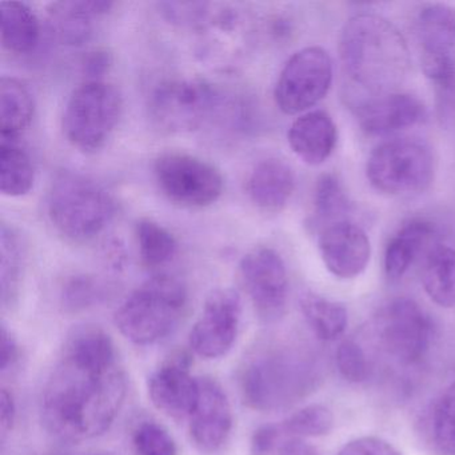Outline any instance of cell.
<instances>
[{"instance_id": "e575fe53", "label": "cell", "mask_w": 455, "mask_h": 455, "mask_svg": "<svg viewBox=\"0 0 455 455\" xmlns=\"http://www.w3.org/2000/svg\"><path fill=\"white\" fill-rule=\"evenodd\" d=\"M337 367L340 375L351 383H362L370 375V362L363 348L355 340L340 343L337 350Z\"/></svg>"}, {"instance_id": "8fae6325", "label": "cell", "mask_w": 455, "mask_h": 455, "mask_svg": "<svg viewBox=\"0 0 455 455\" xmlns=\"http://www.w3.org/2000/svg\"><path fill=\"white\" fill-rule=\"evenodd\" d=\"M332 84V60L322 47L295 52L279 74L274 98L282 113L297 116L321 102Z\"/></svg>"}, {"instance_id": "f35d334b", "label": "cell", "mask_w": 455, "mask_h": 455, "mask_svg": "<svg viewBox=\"0 0 455 455\" xmlns=\"http://www.w3.org/2000/svg\"><path fill=\"white\" fill-rule=\"evenodd\" d=\"M282 436L279 425H263L255 430L251 439L252 455H267Z\"/></svg>"}, {"instance_id": "d6986e66", "label": "cell", "mask_w": 455, "mask_h": 455, "mask_svg": "<svg viewBox=\"0 0 455 455\" xmlns=\"http://www.w3.org/2000/svg\"><path fill=\"white\" fill-rule=\"evenodd\" d=\"M106 0H65L49 6V23L58 42L81 47L94 36L95 23L113 10Z\"/></svg>"}, {"instance_id": "5bb4252c", "label": "cell", "mask_w": 455, "mask_h": 455, "mask_svg": "<svg viewBox=\"0 0 455 455\" xmlns=\"http://www.w3.org/2000/svg\"><path fill=\"white\" fill-rule=\"evenodd\" d=\"M241 318V295L233 289L215 290L188 335L191 350L201 358H222L235 343Z\"/></svg>"}, {"instance_id": "4316f807", "label": "cell", "mask_w": 455, "mask_h": 455, "mask_svg": "<svg viewBox=\"0 0 455 455\" xmlns=\"http://www.w3.org/2000/svg\"><path fill=\"white\" fill-rule=\"evenodd\" d=\"M422 283L426 294L441 307H455V250L436 247L423 266Z\"/></svg>"}, {"instance_id": "7402d4cb", "label": "cell", "mask_w": 455, "mask_h": 455, "mask_svg": "<svg viewBox=\"0 0 455 455\" xmlns=\"http://www.w3.org/2000/svg\"><path fill=\"white\" fill-rule=\"evenodd\" d=\"M434 228L425 220H411L399 228L385 250V273L398 281L411 267L426 244L433 239Z\"/></svg>"}, {"instance_id": "484cf974", "label": "cell", "mask_w": 455, "mask_h": 455, "mask_svg": "<svg viewBox=\"0 0 455 455\" xmlns=\"http://www.w3.org/2000/svg\"><path fill=\"white\" fill-rule=\"evenodd\" d=\"M36 170L28 151L17 140H0V191L10 198L28 196L34 188Z\"/></svg>"}, {"instance_id": "44dd1931", "label": "cell", "mask_w": 455, "mask_h": 455, "mask_svg": "<svg viewBox=\"0 0 455 455\" xmlns=\"http://www.w3.org/2000/svg\"><path fill=\"white\" fill-rule=\"evenodd\" d=\"M294 188V172L279 158H266L258 162L246 182L250 201L266 212H278L284 209Z\"/></svg>"}, {"instance_id": "277c9868", "label": "cell", "mask_w": 455, "mask_h": 455, "mask_svg": "<svg viewBox=\"0 0 455 455\" xmlns=\"http://www.w3.org/2000/svg\"><path fill=\"white\" fill-rule=\"evenodd\" d=\"M116 204L105 186L81 172H58L47 194V215L55 230L74 243L94 241L116 217Z\"/></svg>"}, {"instance_id": "7a4b0ae2", "label": "cell", "mask_w": 455, "mask_h": 455, "mask_svg": "<svg viewBox=\"0 0 455 455\" xmlns=\"http://www.w3.org/2000/svg\"><path fill=\"white\" fill-rule=\"evenodd\" d=\"M340 60L359 95L396 92L409 76V46L401 31L386 18L359 14L342 30Z\"/></svg>"}, {"instance_id": "ac0fdd59", "label": "cell", "mask_w": 455, "mask_h": 455, "mask_svg": "<svg viewBox=\"0 0 455 455\" xmlns=\"http://www.w3.org/2000/svg\"><path fill=\"white\" fill-rule=\"evenodd\" d=\"M190 359L185 354L172 356L148 378V395L164 414L190 418L199 399V379L191 375Z\"/></svg>"}, {"instance_id": "60d3db41", "label": "cell", "mask_w": 455, "mask_h": 455, "mask_svg": "<svg viewBox=\"0 0 455 455\" xmlns=\"http://www.w3.org/2000/svg\"><path fill=\"white\" fill-rule=\"evenodd\" d=\"M15 419H17V403H15L14 395L7 388H2V391H0V434H2V441L6 439L7 434L14 427Z\"/></svg>"}, {"instance_id": "30bf717a", "label": "cell", "mask_w": 455, "mask_h": 455, "mask_svg": "<svg viewBox=\"0 0 455 455\" xmlns=\"http://www.w3.org/2000/svg\"><path fill=\"white\" fill-rule=\"evenodd\" d=\"M154 178L164 196L188 209L212 206L222 196L225 180L217 167L191 154L169 151L154 162Z\"/></svg>"}, {"instance_id": "d6a6232c", "label": "cell", "mask_w": 455, "mask_h": 455, "mask_svg": "<svg viewBox=\"0 0 455 455\" xmlns=\"http://www.w3.org/2000/svg\"><path fill=\"white\" fill-rule=\"evenodd\" d=\"M106 297V286L102 281L87 274L73 275L66 281L62 287V305L66 310H86L97 303L102 302Z\"/></svg>"}, {"instance_id": "ba28073f", "label": "cell", "mask_w": 455, "mask_h": 455, "mask_svg": "<svg viewBox=\"0 0 455 455\" xmlns=\"http://www.w3.org/2000/svg\"><path fill=\"white\" fill-rule=\"evenodd\" d=\"M220 102L217 89L204 79H169L151 92L148 113L158 129L170 134H185L201 129Z\"/></svg>"}, {"instance_id": "ab89813d", "label": "cell", "mask_w": 455, "mask_h": 455, "mask_svg": "<svg viewBox=\"0 0 455 455\" xmlns=\"http://www.w3.org/2000/svg\"><path fill=\"white\" fill-rule=\"evenodd\" d=\"M0 370L2 372L10 371L20 362V350L14 335L4 324L0 332Z\"/></svg>"}, {"instance_id": "7c38bea8", "label": "cell", "mask_w": 455, "mask_h": 455, "mask_svg": "<svg viewBox=\"0 0 455 455\" xmlns=\"http://www.w3.org/2000/svg\"><path fill=\"white\" fill-rule=\"evenodd\" d=\"M239 278L260 319L276 322L283 316L289 299V276L278 251L258 246L239 262Z\"/></svg>"}, {"instance_id": "4fadbf2b", "label": "cell", "mask_w": 455, "mask_h": 455, "mask_svg": "<svg viewBox=\"0 0 455 455\" xmlns=\"http://www.w3.org/2000/svg\"><path fill=\"white\" fill-rule=\"evenodd\" d=\"M417 36L425 76L438 92L455 89V9L427 4L417 17Z\"/></svg>"}, {"instance_id": "b9f144b4", "label": "cell", "mask_w": 455, "mask_h": 455, "mask_svg": "<svg viewBox=\"0 0 455 455\" xmlns=\"http://www.w3.org/2000/svg\"><path fill=\"white\" fill-rule=\"evenodd\" d=\"M278 455H321L315 447L306 443L302 439L291 438L282 444Z\"/></svg>"}, {"instance_id": "f546056e", "label": "cell", "mask_w": 455, "mask_h": 455, "mask_svg": "<svg viewBox=\"0 0 455 455\" xmlns=\"http://www.w3.org/2000/svg\"><path fill=\"white\" fill-rule=\"evenodd\" d=\"M314 206L318 220H326L327 225L346 220L343 217L350 212L351 204L342 182L334 174L321 175L316 180Z\"/></svg>"}, {"instance_id": "83f0119b", "label": "cell", "mask_w": 455, "mask_h": 455, "mask_svg": "<svg viewBox=\"0 0 455 455\" xmlns=\"http://www.w3.org/2000/svg\"><path fill=\"white\" fill-rule=\"evenodd\" d=\"M299 306L305 321L318 339L331 342L345 332L348 315L345 306L340 303L314 292H305L300 297Z\"/></svg>"}, {"instance_id": "52a82bcc", "label": "cell", "mask_w": 455, "mask_h": 455, "mask_svg": "<svg viewBox=\"0 0 455 455\" xmlns=\"http://www.w3.org/2000/svg\"><path fill=\"white\" fill-rule=\"evenodd\" d=\"M435 161L425 142L412 138L387 140L377 146L366 164L370 185L387 196H410L430 188Z\"/></svg>"}, {"instance_id": "e0dca14e", "label": "cell", "mask_w": 455, "mask_h": 455, "mask_svg": "<svg viewBox=\"0 0 455 455\" xmlns=\"http://www.w3.org/2000/svg\"><path fill=\"white\" fill-rule=\"evenodd\" d=\"M318 247L327 270L340 279L361 275L371 255L370 239L363 228L347 220L322 228Z\"/></svg>"}, {"instance_id": "9c48e42d", "label": "cell", "mask_w": 455, "mask_h": 455, "mask_svg": "<svg viewBox=\"0 0 455 455\" xmlns=\"http://www.w3.org/2000/svg\"><path fill=\"white\" fill-rule=\"evenodd\" d=\"M372 331L380 351L399 366L419 363L434 337L428 314L410 298H396L383 306L372 321Z\"/></svg>"}, {"instance_id": "ffe728a7", "label": "cell", "mask_w": 455, "mask_h": 455, "mask_svg": "<svg viewBox=\"0 0 455 455\" xmlns=\"http://www.w3.org/2000/svg\"><path fill=\"white\" fill-rule=\"evenodd\" d=\"M287 140L300 161L319 166L331 156L337 146V126L326 111H307L292 122Z\"/></svg>"}, {"instance_id": "d4e9b609", "label": "cell", "mask_w": 455, "mask_h": 455, "mask_svg": "<svg viewBox=\"0 0 455 455\" xmlns=\"http://www.w3.org/2000/svg\"><path fill=\"white\" fill-rule=\"evenodd\" d=\"M26 246L14 226L0 228V297L4 307L12 308L20 298L25 271Z\"/></svg>"}, {"instance_id": "6da1fadb", "label": "cell", "mask_w": 455, "mask_h": 455, "mask_svg": "<svg viewBox=\"0 0 455 455\" xmlns=\"http://www.w3.org/2000/svg\"><path fill=\"white\" fill-rule=\"evenodd\" d=\"M126 394V374L110 335L92 324L76 327L44 386V425L62 441L102 435L118 417Z\"/></svg>"}, {"instance_id": "603a6c76", "label": "cell", "mask_w": 455, "mask_h": 455, "mask_svg": "<svg viewBox=\"0 0 455 455\" xmlns=\"http://www.w3.org/2000/svg\"><path fill=\"white\" fill-rule=\"evenodd\" d=\"M2 44L12 54H30L41 41V25L31 7L20 2L0 4Z\"/></svg>"}, {"instance_id": "3957f363", "label": "cell", "mask_w": 455, "mask_h": 455, "mask_svg": "<svg viewBox=\"0 0 455 455\" xmlns=\"http://www.w3.org/2000/svg\"><path fill=\"white\" fill-rule=\"evenodd\" d=\"M322 378L323 370L313 351L302 346H275L258 354L244 367L242 395L258 411H281L310 396Z\"/></svg>"}, {"instance_id": "5b68a950", "label": "cell", "mask_w": 455, "mask_h": 455, "mask_svg": "<svg viewBox=\"0 0 455 455\" xmlns=\"http://www.w3.org/2000/svg\"><path fill=\"white\" fill-rule=\"evenodd\" d=\"M188 289L175 276L156 275L134 290L116 311L121 334L148 346L166 338L177 327L188 305Z\"/></svg>"}, {"instance_id": "4dcf8cb0", "label": "cell", "mask_w": 455, "mask_h": 455, "mask_svg": "<svg viewBox=\"0 0 455 455\" xmlns=\"http://www.w3.org/2000/svg\"><path fill=\"white\" fill-rule=\"evenodd\" d=\"M334 426V417L323 404H310L290 415L279 425L282 435L291 438H314L329 434Z\"/></svg>"}, {"instance_id": "1f68e13d", "label": "cell", "mask_w": 455, "mask_h": 455, "mask_svg": "<svg viewBox=\"0 0 455 455\" xmlns=\"http://www.w3.org/2000/svg\"><path fill=\"white\" fill-rule=\"evenodd\" d=\"M431 434L439 451L455 455V382L434 404Z\"/></svg>"}, {"instance_id": "cb8c5ba5", "label": "cell", "mask_w": 455, "mask_h": 455, "mask_svg": "<svg viewBox=\"0 0 455 455\" xmlns=\"http://www.w3.org/2000/svg\"><path fill=\"white\" fill-rule=\"evenodd\" d=\"M36 102L28 86L15 78L0 79V132L2 140H17L30 127Z\"/></svg>"}, {"instance_id": "8992f818", "label": "cell", "mask_w": 455, "mask_h": 455, "mask_svg": "<svg viewBox=\"0 0 455 455\" xmlns=\"http://www.w3.org/2000/svg\"><path fill=\"white\" fill-rule=\"evenodd\" d=\"M124 100L113 84L86 81L74 90L63 114V132L71 146L92 154L105 148L116 132Z\"/></svg>"}, {"instance_id": "74e56055", "label": "cell", "mask_w": 455, "mask_h": 455, "mask_svg": "<svg viewBox=\"0 0 455 455\" xmlns=\"http://www.w3.org/2000/svg\"><path fill=\"white\" fill-rule=\"evenodd\" d=\"M113 65V57L106 50H94L84 57L82 62L84 74L87 81H103L102 76H106Z\"/></svg>"}, {"instance_id": "9a60e30c", "label": "cell", "mask_w": 455, "mask_h": 455, "mask_svg": "<svg viewBox=\"0 0 455 455\" xmlns=\"http://www.w3.org/2000/svg\"><path fill=\"white\" fill-rule=\"evenodd\" d=\"M362 130L369 135L385 137L422 124L427 110L422 100L406 92L359 95L351 100Z\"/></svg>"}, {"instance_id": "836d02e7", "label": "cell", "mask_w": 455, "mask_h": 455, "mask_svg": "<svg viewBox=\"0 0 455 455\" xmlns=\"http://www.w3.org/2000/svg\"><path fill=\"white\" fill-rule=\"evenodd\" d=\"M138 455H178L177 443L164 426L156 422H143L132 436Z\"/></svg>"}, {"instance_id": "8d00e7d4", "label": "cell", "mask_w": 455, "mask_h": 455, "mask_svg": "<svg viewBox=\"0 0 455 455\" xmlns=\"http://www.w3.org/2000/svg\"><path fill=\"white\" fill-rule=\"evenodd\" d=\"M338 455H402L393 444L377 436H362L347 442Z\"/></svg>"}, {"instance_id": "2e32d148", "label": "cell", "mask_w": 455, "mask_h": 455, "mask_svg": "<svg viewBox=\"0 0 455 455\" xmlns=\"http://www.w3.org/2000/svg\"><path fill=\"white\" fill-rule=\"evenodd\" d=\"M234 415L228 394L212 378H199V399L190 417L191 441L201 451L214 454L228 443Z\"/></svg>"}, {"instance_id": "f1b7e54d", "label": "cell", "mask_w": 455, "mask_h": 455, "mask_svg": "<svg viewBox=\"0 0 455 455\" xmlns=\"http://www.w3.org/2000/svg\"><path fill=\"white\" fill-rule=\"evenodd\" d=\"M135 236L140 259L148 267H161L172 262L177 255V238L156 220L148 218L138 220Z\"/></svg>"}, {"instance_id": "d590c367", "label": "cell", "mask_w": 455, "mask_h": 455, "mask_svg": "<svg viewBox=\"0 0 455 455\" xmlns=\"http://www.w3.org/2000/svg\"><path fill=\"white\" fill-rule=\"evenodd\" d=\"M164 17L174 23L182 25H193L199 23L209 14V4H174V2H164L159 4Z\"/></svg>"}]
</instances>
